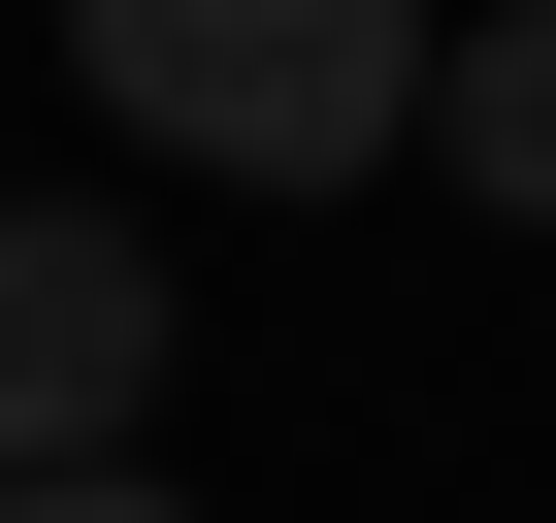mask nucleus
Segmentation results:
<instances>
[{"instance_id":"nucleus-1","label":"nucleus","mask_w":556,"mask_h":523,"mask_svg":"<svg viewBox=\"0 0 556 523\" xmlns=\"http://www.w3.org/2000/svg\"><path fill=\"white\" fill-rule=\"evenodd\" d=\"M426 34H458V0H66L99 131H164V164H229V196L426 164Z\"/></svg>"},{"instance_id":"nucleus-2","label":"nucleus","mask_w":556,"mask_h":523,"mask_svg":"<svg viewBox=\"0 0 556 523\" xmlns=\"http://www.w3.org/2000/svg\"><path fill=\"white\" fill-rule=\"evenodd\" d=\"M131 425H164V262L99 196H0V490H66Z\"/></svg>"},{"instance_id":"nucleus-4","label":"nucleus","mask_w":556,"mask_h":523,"mask_svg":"<svg viewBox=\"0 0 556 523\" xmlns=\"http://www.w3.org/2000/svg\"><path fill=\"white\" fill-rule=\"evenodd\" d=\"M0 523H197V490H164V458H66V490H0Z\"/></svg>"},{"instance_id":"nucleus-3","label":"nucleus","mask_w":556,"mask_h":523,"mask_svg":"<svg viewBox=\"0 0 556 523\" xmlns=\"http://www.w3.org/2000/svg\"><path fill=\"white\" fill-rule=\"evenodd\" d=\"M426 164L491 229H556V0H458V34H426Z\"/></svg>"}]
</instances>
